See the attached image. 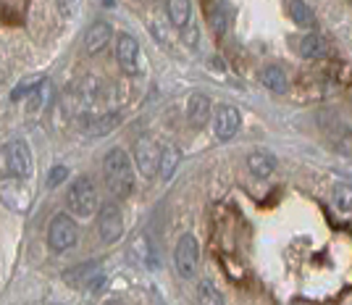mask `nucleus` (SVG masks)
I'll list each match as a JSON object with an SVG mask.
<instances>
[{
  "instance_id": "7ed1b4c3",
  "label": "nucleus",
  "mask_w": 352,
  "mask_h": 305,
  "mask_svg": "<svg viewBox=\"0 0 352 305\" xmlns=\"http://www.w3.org/2000/svg\"><path fill=\"white\" fill-rule=\"evenodd\" d=\"M79 240V229H76V221L66 213H58V216L50 221V229H47V245L53 247L56 253H63L69 247L76 245Z\"/></svg>"
},
{
  "instance_id": "5701e85b",
  "label": "nucleus",
  "mask_w": 352,
  "mask_h": 305,
  "mask_svg": "<svg viewBox=\"0 0 352 305\" xmlns=\"http://www.w3.org/2000/svg\"><path fill=\"white\" fill-rule=\"evenodd\" d=\"M43 82H45V79H27V82H21V87L11 92V101H21V98H24L30 90H37Z\"/></svg>"
},
{
  "instance_id": "2eb2a0df",
  "label": "nucleus",
  "mask_w": 352,
  "mask_h": 305,
  "mask_svg": "<svg viewBox=\"0 0 352 305\" xmlns=\"http://www.w3.org/2000/svg\"><path fill=\"white\" fill-rule=\"evenodd\" d=\"M166 11L174 27H187L192 19V0H168Z\"/></svg>"
},
{
  "instance_id": "6e6552de",
  "label": "nucleus",
  "mask_w": 352,
  "mask_h": 305,
  "mask_svg": "<svg viewBox=\"0 0 352 305\" xmlns=\"http://www.w3.org/2000/svg\"><path fill=\"white\" fill-rule=\"evenodd\" d=\"M116 61L118 69L126 76H137L140 74V45L132 34H118L116 40Z\"/></svg>"
},
{
  "instance_id": "20e7f679",
  "label": "nucleus",
  "mask_w": 352,
  "mask_h": 305,
  "mask_svg": "<svg viewBox=\"0 0 352 305\" xmlns=\"http://www.w3.org/2000/svg\"><path fill=\"white\" fill-rule=\"evenodd\" d=\"M174 261H176V271L182 279H192L197 274V266H200V245L192 234H182V240L176 242V253H174Z\"/></svg>"
},
{
  "instance_id": "39448f33",
  "label": "nucleus",
  "mask_w": 352,
  "mask_h": 305,
  "mask_svg": "<svg viewBox=\"0 0 352 305\" xmlns=\"http://www.w3.org/2000/svg\"><path fill=\"white\" fill-rule=\"evenodd\" d=\"M3 158H6L8 174L16 176V179H27V176L32 174V153L24 140H11V143H6Z\"/></svg>"
},
{
  "instance_id": "4be33fe9",
  "label": "nucleus",
  "mask_w": 352,
  "mask_h": 305,
  "mask_svg": "<svg viewBox=\"0 0 352 305\" xmlns=\"http://www.w3.org/2000/svg\"><path fill=\"white\" fill-rule=\"evenodd\" d=\"M79 3H82V0H56V6H58V11L63 19H74L76 11H79Z\"/></svg>"
},
{
  "instance_id": "6ab92c4d",
  "label": "nucleus",
  "mask_w": 352,
  "mask_h": 305,
  "mask_svg": "<svg viewBox=\"0 0 352 305\" xmlns=\"http://www.w3.org/2000/svg\"><path fill=\"white\" fill-rule=\"evenodd\" d=\"M263 85L271 90V92H287L289 79H287V74L281 72L279 66H268L263 72Z\"/></svg>"
},
{
  "instance_id": "9b49d317",
  "label": "nucleus",
  "mask_w": 352,
  "mask_h": 305,
  "mask_svg": "<svg viewBox=\"0 0 352 305\" xmlns=\"http://www.w3.org/2000/svg\"><path fill=\"white\" fill-rule=\"evenodd\" d=\"M187 121L195 129H203L210 121V98L206 92H192L187 101Z\"/></svg>"
},
{
  "instance_id": "f257e3e1",
  "label": "nucleus",
  "mask_w": 352,
  "mask_h": 305,
  "mask_svg": "<svg viewBox=\"0 0 352 305\" xmlns=\"http://www.w3.org/2000/svg\"><path fill=\"white\" fill-rule=\"evenodd\" d=\"M103 179L108 189L118 195V198H129L134 189V166L129 156L121 150V147H113L108 150L103 158Z\"/></svg>"
},
{
  "instance_id": "9d476101",
  "label": "nucleus",
  "mask_w": 352,
  "mask_h": 305,
  "mask_svg": "<svg viewBox=\"0 0 352 305\" xmlns=\"http://www.w3.org/2000/svg\"><path fill=\"white\" fill-rule=\"evenodd\" d=\"M111 40H113L111 24L108 21H95L87 30V34H85V53L87 56H98V53H103L105 48H108Z\"/></svg>"
},
{
  "instance_id": "1a4fd4ad",
  "label": "nucleus",
  "mask_w": 352,
  "mask_h": 305,
  "mask_svg": "<svg viewBox=\"0 0 352 305\" xmlns=\"http://www.w3.org/2000/svg\"><path fill=\"white\" fill-rule=\"evenodd\" d=\"M242 127V116H239V111H236L234 105H221L219 111H216V116H213V132H216V137L219 140H232L236 132Z\"/></svg>"
},
{
  "instance_id": "f3484780",
  "label": "nucleus",
  "mask_w": 352,
  "mask_h": 305,
  "mask_svg": "<svg viewBox=\"0 0 352 305\" xmlns=\"http://www.w3.org/2000/svg\"><path fill=\"white\" fill-rule=\"evenodd\" d=\"M85 132L92 134V137H105V134H111L113 127L118 124V114H105V116H98V118H85Z\"/></svg>"
},
{
  "instance_id": "412c9836",
  "label": "nucleus",
  "mask_w": 352,
  "mask_h": 305,
  "mask_svg": "<svg viewBox=\"0 0 352 305\" xmlns=\"http://www.w3.org/2000/svg\"><path fill=\"white\" fill-rule=\"evenodd\" d=\"M331 200L337 205L342 213H350L352 211V185L350 182H339L334 192H331Z\"/></svg>"
},
{
  "instance_id": "393cba45",
  "label": "nucleus",
  "mask_w": 352,
  "mask_h": 305,
  "mask_svg": "<svg viewBox=\"0 0 352 305\" xmlns=\"http://www.w3.org/2000/svg\"><path fill=\"white\" fill-rule=\"evenodd\" d=\"M66 176H69V169H66V166H56V169L47 174V185H50V187H56V185H60Z\"/></svg>"
},
{
  "instance_id": "f8f14e48",
  "label": "nucleus",
  "mask_w": 352,
  "mask_h": 305,
  "mask_svg": "<svg viewBox=\"0 0 352 305\" xmlns=\"http://www.w3.org/2000/svg\"><path fill=\"white\" fill-rule=\"evenodd\" d=\"M297 50H300V56H305V59H326L331 48H329V40H326L323 34L310 32V34H305V37H300Z\"/></svg>"
},
{
  "instance_id": "a211bd4d",
  "label": "nucleus",
  "mask_w": 352,
  "mask_h": 305,
  "mask_svg": "<svg viewBox=\"0 0 352 305\" xmlns=\"http://www.w3.org/2000/svg\"><path fill=\"white\" fill-rule=\"evenodd\" d=\"M289 16H292V21L297 27H316V14L308 8V3L305 0H289Z\"/></svg>"
},
{
  "instance_id": "a878e982",
  "label": "nucleus",
  "mask_w": 352,
  "mask_h": 305,
  "mask_svg": "<svg viewBox=\"0 0 352 305\" xmlns=\"http://www.w3.org/2000/svg\"><path fill=\"white\" fill-rule=\"evenodd\" d=\"M100 3H103L105 8H113V6H116V0H100Z\"/></svg>"
},
{
  "instance_id": "b1692460",
  "label": "nucleus",
  "mask_w": 352,
  "mask_h": 305,
  "mask_svg": "<svg viewBox=\"0 0 352 305\" xmlns=\"http://www.w3.org/2000/svg\"><path fill=\"white\" fill-rule=\"evenodd\" d=\"M210 27H213L216 34H223V32H226V14H223V8H221V6L210 14Z\"/></svg>"
},
{
  "instance_id": "f03ea898",
  "label": "nucleus",
  "mask_w": 352,
  "mask_h": 305,
  "mask_svg": "<svg viewBox=\"0 0 352 305\" xmlns=\"http://www.w3.org/2000/svg\"><path fill=\"white\" fill-rule=\"evenodd\" d=\"M95 203H98V192H95V185L89 176H76L74 185L66 192V205L69 211H74L79 218H89L92 211H95Z\"/></svg>"
},
{
  "instance_id": "423d86ee",
  "label": "nucleus",
  "mask_w": 352,
  "mask_h": 305,
  "mask_svg": "<svg viewBox=\"0 0 352 305\" xmlns=\"http://www.w3.org/2000/svg\"><path fill=\"white\" fill-rule=\"evenodd\" d=\"M161 153L163 150L155 145L153 137H140L137 145H134V163H137L140 174L147 176V179H153V176L158 174V169H161Z\"/></svg>"
},
{
  "instance_id": "dca6fc26",
  "label": "nucleus",
  "mask_w": 352,
  "mask_h": 305,
  "mask_svg": "<svg viewBox=\"0 0 352 305\" xmlns=\"http://www.w3.org/2000/svg\"><path fill=\"white\" fill-rule=\"evenodd\" d=\"M179 163H182V150L176 145H166L161 153V179L163 182H168L171 176L176 174V169H179Z\"/></svg>"
},
{
  "instance_id": "aec40b11",
  "label": "nucleus",
  "mask_w": 352,
  "mask_h": 305,
  "mask_svg": "<svg viewBox=\"0 0 352 305\" xmlns=\"http://www.w3.org/2000/svg\"><path fill=\"white\" fill-rule=\"evenodd\" d=\"M197 305H223V295L213 282H200L197 284Z\"/></svg>"
},
{
  "instance_id": "bb28decb",
  "label": "nucleus",
  "mask_w": 352,
  "mask_h": 305,
  "mask_svg": "<svg viewBox=\"0 0 352 305\" xmlns=\"http://www.w3.org/2000/svg\"><path fill=\"white\" fill-rule=\"evenodd\" d=\"M105 305H121V303H116V300H111V303H105Z\"/></svg>"
},
{
  "instance_id": "0eeeda50",
  "label": "nucleus",
  "mask_w": 352,
  "mask_h": 305,
  "mask_svg": "<svg viewBox=\"0 0 352 305\" xmlns=\"http://www.w3.org/2000/svg\"><path fill=\"white\" fill-rule=\"evenodd\" d=\"M98 232L105 245H113L118 242V237L124 232V218L118 211L116 203H103L100 205V213H98Z\"/></svg>"
},
{
  "instance_id": "ddd939ff",
  "label": "nucleus",
  "mask_w": 352,
  "mask_h": 305,
  "mask_svg": "<svg viewBox=\"0 0 352 305\" xmlns=\"http://www.w3.org/2000/svg\"><path fill=\"white\" fill-rule=\"evenodd\" d=\"M98 274H100V266H98V263H82V266L66 271V282H69L72 287H87V284L95 287Z\"/></svg>"
},
{
  "instance_id": "4468645a",
  "label": "nucleus",
  "mask_w": 352,
  "mask_h": 305,
  "mask_svg": "<svg viewBox=\"0 0 352 305\" xmlns=\"http://www.w3.org/2000/svg\"><path fill=\"white\" fill-rule=\"evenodd\" d=\"M248 169H250V174H252V176L265 179V176L274 174L276 160H274V156H268V153H250V156H248Z\"/></svg>"
}]
</instances>
